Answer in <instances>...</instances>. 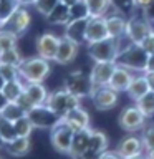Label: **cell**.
<instances>
[{"label": "cell", "mask_w": 154, "mask_h": 159, "mask_svg": "<svg viewBox=\"0 0 154 159\" xmlns=\"http://www.w3.org/2000/svg\"><path fill=\"white\" fill-rule=\"evenodd\" d=\"M147 58H149V53L141 45L129 42L124 47L121 45V50H119V53L116 57V65L131 70L134 73H144L146 71Z\"/></svg>", "instance_id": "1"}, {"label": "cell", "mask_w": 154, "mask_h": 159, "mask_svg": "<svg viewBox=\"0 0 154 159\" xmlns=\"http://www.w3.org/2000/svg\"><path fill=\"white\" fill-rule=\"evenodd\" d=\"M18 73H20V80L23 83H30V81L43 83L52 73V66H50L48 60L37 55V57L25 58L22 65L18 66Z\"/></svg>", "instance_id": "2"}, {"label": "cell", "mask_w": 154, "mask_h": 159, "mask_svg": "<svg viewBox=\"0 0 154 159\" xmlns=\"http://www.w3.org/2000/svg\"><path fill=\"white\" fill-rule=\"evenodd\" d=\"M45 104L52 108L60 118H65L71 109L79 106V98L75 96L73 93H70L68 89L63 86V88H58V89H55V91L50 93Z\"/></svg>", "instance_id": "3"}, {"label": "cell", "mask_w": 154, "mask_h": 159, "mask_svg": "<svg viewBox=\"0 0 154 159\" xmlns=\"http://www.w3.org/2000/svg\"><path fill=\"white\" fill-rule=\"evenodd\" d=\"M121 40L123 38H106L96 43L88 45V57L96 61H116V57L121 50Z\"/></svg>", "instance_id": "4"}, {"label": "cell", "mask_w": 154, "mask_h": 159, "mask_svg": "<svg viewBox=\"0 0 154 159\" xmlns=\"http://www.w3.org/2000/svg\"><path fill=\"white\" fill-rule=\"evenodd\" d=\"M154 32L151 20L146 17V13H131L128 17L126 23V37L129 42L133 43H141L147 35H151Z\"/></svg>", "instance_id": "5"}, {"label": "cell", "mask_w": 154, "mask_h": 159, "mask_svg": "<svg viewBox=\"0 0 154 159\" xmlns=\"http://www.w3.org/2000/svg\"><path fill=\"white\" fill-rule=\"evenodd\" d=\"M73 136H75L73 128L70 126L63 118L50 129V143H52V146L55 148V151L60 152V154H70Z\"/></svg>", "instance_id": "6"}, {"label": "cell", "mask_w": 154, "mask_h": 159, "mask_svg": "<svg viewBox=\"0 0 154 159\" xmlns=\"http://www.w3.org/2000/svg\"><path fill=\"white\" fill-rule=\"evenodd\" d=\"M65 88L81 99V98L91 96L94 84L91 81L89 73L83 71V70H76V71H71L66 75V78H65Z\"/></svg>", "instance_id": "7"}, {"label": "cell", "mask_w": 154, "mask_h": 159, "mask_svg": "<svg viewBox=\"0 0 154 159\" xmlns=\"http://www.w3.org/2000/svg\"><path fill=\"white\" fill-rule=\"evenodd\" d=\"M146 121H147V118L139 111V108L136 106V104L123 108L121 113H119V116H118L119 126H121L126 133H139V131H143V128L147 124Z\"/></svg>", "instance_id": "8"}, {"label": "cell", "mask_w": 154, "mask_h": 159, "mask_svg": "<svg viewBox=\"0 0 154 159\" xmlns=\"http://www.w3.org/2000/svg\"><path fill=\"white\" fill-rule=\"evenodd\" d=\"M27 116L30 118V121H32L35 129H48V131L61 119L47 104H37V106H33L27 113Z\"/></svg>", "instance_id": "9"}, {"label": "cell", "mask_w": 154, "mask_h": 159, "mask_svg": "<svg viewBox=\"0 0 154 159\" xmlns=\"http://www.w3.org/2000/svg\"><path fill=\"white\" fill-rule=\"evenodd\" d=\"M118 96L119 93L116 89H113L109 84H103V86H94L89 98L98 111H109L118 104Z\"/></svg>", "instance_id": "10"}, {"label": "cell", "mask_w": 154, "mask_h": 159, "mask_svg": "<svg viewBox=\"0 0 154 159\" xmlns=\"http://www.w3.org/2000/svg\"><path fill=\"white\" fill-rule=\"evenodd\" d=\"M119 156L123 159L126 157H134V156H141L144 154V144H143V139L141 136H138L136 133H129L126 136H123L119 139L116 149H114Z\"/></svg>", "instance_id": "11"}, {"label": "cell", "mask_w": 154, "mask_h": 159, "mask_svg": "<svg viewBox=\"0 0 154 159\" xmlns=\"http://www.w3.org/2000/svg\"><path fill=\"white\" fill-rule=\"evenodd\" d=\"M58 45H60V37H57L55 33L45 32L35 42L37 55L48 60V61H55V57H57V52H58Z\"/></svg>", "instance_id": "12"}, {"label": "cell", "mask_w": 154, "mask_h": 159, "mask_svg": "<svg viewBox=\"0 0 154 159\" xmlns=\"http://www.w3.org/2000/svg\"><path fill=\"white\" fill-rule=\"evenodd\" d=\"M106 38H109V32L104 17H89L86 25V45L101 42Z\"/></svg>", "instance_id": "13"}, {"label": "cell", "mask_w": 154, "mask_h": 159, "mask_svg": "<svg viewBox=\"0 0 154 159\" xmlns=\"http://www.w3.org/2000/svg\"><path fill=\"white\" fill-rule=\"evenodd\" d=\"M32 25V17H30V12L27 10V7H20L17 12L13 13V17L7 22V25L2 28H7L10 32H13L17 37H22L23 33H27V30Z\"/></svg>", "instance_id": "14"}, {"label": "cell", "mask_w": 154, "mask_h": 159, "mask_svg": "<svg viewBox=\"0 0 154 159\" xmlns=\"http://www.w3.org/2000/svg\"><path fill=\"white\" fill-rule=\"evenodd\" d=\"M114 68H116V61H96L94 63L91 71H89V76H91V81L94 86L108 84L114 73Z\"/></svg>", "instance_id": "15"}, {"label": "cell", "mask_w": 154, "mask_h": 159, "mask_svg": "<svg viewBox=\"0 0 154 159\" xmlns=\"http://www.w3.org/2000/svg\"><path fill=\"white\" fill-rule=\"evenodd\" d=\"M78 50H79V45L63 35L60 38V45H58V52H57V57H55V61L58 65H70L78 57Z\"/></svg>", "instance_id": "16"}, {"label": "cell", "mask_w": 154, "mask_h": 159, "mask_svg": "<svg viewBox=\"0 0 154 159\" xmlns=\"http://www.w3.org/2000/svg\"><path fill=\"white\" fill-rule=\"evenodd\" d=\"M104 20H106L109 37L111 38H124V35H126V23H128L126 15L113 10V12H109L104 17Z\"/></svg>", "instance_id": "17"}, {"label": "cell", "mask_w": 154, "mask_h": 159, "mask_svg": "<svg viewBox=\"0 0 154 159\" xmlns=\"http://www.w3.org/2000/svg\"><path fill=\"white\" fill-rule=\"evenodd\" d=\"M89 18H78V20H70L65 25V37L73 40L78 45L86 43V25Z\"/></svg>", "instance_id": "18"}, {"label": "cell", "mask_w": 154, "mask_h": 159, "mask_svg": "<svg viewBox=\"0 0 154 159\" xmlns=\"http://www.w3.org/2000/svg\"><path fill=\"white\" fill-rule=\"evenodd\" d=\"M134 78V71H131V70L124 68V66H119V65H116V68H114V73L111 80H109V86H111L113 89H116L118 93H123L126 91L129 83L133 81Z\"/></svg>", "instance_id": "19"}, {"label": "cell", "mask_w": 154, "mask_h": 159, "mask_svg": "<svg viewBox=\"0 0 154 159\" xmlns=\"http://www.w3.org/2000/svg\"><path fill=\"white\" fill-rule=\"evenodd\" d=\"M63 119L73 128L75 133L83 131V129H88L89 128V114H88V111L81 106V104H79L78 108L71 109V111H70Z\"/></svg>", "instance_id": "20"}, {"label": "cell", "mask_w": 154, "mask_h": 159, "mask_svg": "<svg viewBox=\"0 0 154 159\" xmlns=\"http://www.w3.org/2000/svg\"><path fill=\"white\" fill-rule=\"evenodd\" d=\"M3 149H5V152L12 157H23V156H27L30 152V149H32V141H30V138L17 136L10 143L3 144Z\"/></svg>", "instance_id": "21"}, {"label": "cell", "mask_w": 154, "mask_h": 159, "mask_svg": "<svg viewBox=\"0 0 154 159\" xmlns=\"http://www.w3.org/2000/svg\"><path fill=\"white\" fill-rule=\"evenodd\" d=\"M25 94L30 98L35 106L37 104H45L48 99V89L43 86V83H38V81H30V83H25Z\"/></svg>", "instance_id": "22"}, {"label": "cell", "mask_w": 154, "mask_h": 159, "mask_svg": "<svg viewBox=\"0 0 154 159\" xmlns=\"http://www.w3.org/2000/svg\"><path fill=\"white\" fill-rule=\"evenodd\" d=\"M151 89H149V84H147V80L144 76V73H138L134 75L133 81L129 83V86L126 89V93L129 94V98L133 99V101H136L139 99L141 96H144L146 93H149Z\"/></svg>", "instance_id": "23"}, {"label": "cell", "mask_w": 154, "mask_h": 159, "mask_svg": "<svg viewBox=\"0 0 154 159\" xmlns=\"http://www.w3.org/2000/svg\"><path fill=\"white\" fill-rule=\"evenodd\" d=\"M89 134H91V128L75 133L73 143H71V149H70V156H71L73 159L76 157V156H79L81 152H84V151L88 149V144H89Z\"/></svg>", "instance_id": "24"}, {"label": "cell", "mask_w": 154, "mask_h": 159, "mask_svg": "<svg viewBox=\"0 0 154 159\" xmlns=\"http://www.w3.org/2000/svg\"><path fill=\"white\" fill-rule=\"evenodd\" d=\"M109 146V139L103 131L99 129H91V134H89V144L86 151H93L98 154H103Z\"/></svg>", "instance_id": "25"}, {"label": "cell", "mask_w": 154, "mask_h": 159, "mask_svg": "<svg viewBox=\"0 0 154 159\" xmlns=\"http://www.w3.org/2000/svg\"><path fill=\"white\" fill-rule=\"evenodd\" d=\"M45 18L50 25H66L70 22V7L60 2Z\"/></svg>", "instance_id": "26"}, {"label": "cell", "mask_w": 154, "mask_h": 159, "mask_svg": "<svg viewBox=\"0 0 154 159\" xmlns=\"http://www.w3.org/2000/svg\"><path fill=\"white\" fill-rule=\"evenodd\" d=\"M23 91H25V83L20 78L5 81L3 88H2V93H3V96L7 98V101H17V99L23 94Z\"/></svg>", "instance_id": "27"}, {"label": "cell", "mask_w": 154, "mask_h": 159, "mask_svg": "<svg viewBox=\"0 0 154 159\" xmlns=\"http://www.w3.org/2000/svg\"><path fill=\"white\" fill-rule=\"evenodd\" d=\"M89 17H106L111 10V0H84Z\"/></svg>", "instance_id": "28"}, {"label": "cell", "mask_w": 154, "mask_h": 159, "mask_svg": "<svg viewBox=\"0 0 154 159\" xmlns=\"http://www.w3.org/2000/svg\"><path fill=\"white\" fill-rule=\"evenodd\" d=\"M20 7L18 0H0V27H5Z\"/></svg>", "instance_id": "29"}, {"label": "cell", "mask_w": 154, "mask_h": 159, "mask_svg": "<svg viewBox=\"0 0 154 159\" xmlns=\"http://www.w3.org/2000/svg\"><path fill=\"white\" fill-rule=\"evenodd\" d=\"M0 116L5 118V119H8V121H12V123H15L17 119L27 116V111H25V109L20 106L17 101H8L7 104H5V106L2 108V111H0Z\"/></svg>", "instance_id": "30"}, {"label": "cell", "mask_w": 154, "mask_h": 159, "mask_svg": "<svg viewBox=\"0 0 154 159\" xmlns=\"http://www.w3.org/2000/svg\"><path fill=\"white\" fill-rule=\"evenodd\" d=\"M134 104L139 108V111H141L147 119L154 118V91L146 93L144 96H141L139 99H136V101H134Z\"/></svg>", "instance_id": "31"}, {"label": "cell", "mask_w": 154, "mask_h": 159, "mask_svg": "<svg viewBox=\"0 0 154 159\" xmlns=\"http://www.w3.org/2000/svg\"><path fill=\"white\" fill-rule=\"evenodd\" d=\"M17 138V131H15V124L8 119L0 116V143L7 144L12 139Z\"/></svg>", "instance_id": "32"}, {"label": "cell", "mask_w": 154, "mask_h": 159, "mask_svg": "<svg viewBox=\"0 0 154 159\" xmlns=\"http://www.w3.org/2000/svg\"><path fill=\"white\" fill-rule=\"evenodd\" d=\"M23 57L20 53V50L17 47L8 48V50H0V61L2 63H8V65H15V66H20L23 61Z\"/></svg>", "instance_id": "33"}, {"label": "cell", "mask_w": 154, "mask_h": 159, "mask_svg": "<svg viewBox=\"0 0 154 159\" xmlns=\"http://www.w3.org/2000/svg\"><path fill=\"white\" fill-rule=\"evenodd\" d=\"M13 124H15L17 136H23V138H30V136H32V133H33V129H35L28 116H23V118L17 119Z\"/></svg>", "instance_id": "34"}, {"label": "cell", "mask_w": 154, "mask_h": 159, "mask_svg": "<svg viewBox=\"0 0 154 159\" xmlns=\"http://www.w3.org/2000/svg\"><path fill=\"white\" fill-rule=\"evenodd\" d=\"M111 7L113 10L123 13V15H131L136 8V0H111Z\"/></svg>", "instance_id": "35"}, {"label": "cell", "mask_w": 154, "mask_h": 159, "mask_svg": "<svg viewBox=\"0 0 154 159\" xmlns=\"http://www.w3.org/2000/svg\"><path fill=\"white\" fill-rule=\"evenodd\" d=\"M18 37L7 28H0V50H8L17 47Z\"/></svg>", "instance_id": "36"}, {"label": "cell", "mask_w": 154, "mask_h": 159, "mask_svg": "<svg viewBox=\"0 0 154 159\" xmlns=\"http://www.w3.org/2000/svg\"><path fill=\"white\" fill-rule=\"evenodd\" d=\"M78 18H89V12L84 0H78L70 7V20H78Z\"/></svg>", "instance_id": "37"}, {"label": "cell", "mask_w": 154, "mask_h": 159, "mask_svg": "<svg viewBox=\"0 0 154 159\" xmlns=\"http://www.w3.org/2000/svg\"><path fill=\"white\" fill-rule=\"evenodd\" d=\"M141 139H143V144H144V149H146V151L154 149V123H147L146 126L143 128Z\"/></svg>", "instance_id": "38"}, {"label": "cell", "mask_w": 154, "mask_h": 159, "mask_svg": "<svg viewBox=\"0 0 154 159\" xmlns=\"http://www.w3.org/2000/svg\"><path fill=\"white\" fill-rule=\"evenodd\" d=\"M0 75L3 76L5 81L20 78L18 66H15V65H8V63H2V61H0Z\"/></svg>", "instance_id": "39"}, {"label": "cell", "mask_w": 154, "mask_h": 159, "mask_svg": "<svg viewBox=\"0 0 154 159\" xmlns=\"http://www.w3.org/2000/svg\"><path fill=\"white\" fill-rule=\"evenodd\" d=\"M58 3H60V0H37L35 8H37L38 13H42L43 17H47V15L52 12Z\"/></svg>", "instance_id": "40"}, {"label": "cell", "mask_w": 154, "mask_h": 159, "mask_svg": "<svg viewBox=\"0 0 154 159\" xmlns=\"http://www.w3.org/2000/svg\"><path fill=\"white\" fill-rule=\"evenodd\" d=\"M139 45H141V47H143L144 50H146V52H147L149 55L154 53V32H152L151 35H147V37L144 38Z\"/></svg>", "instance_id": "41"}, {"label": "cell", "mask_w": 154, "mask_h": 159, "mask_svg": "<svg viewBox=\"0 0 154 159\" xmlns=\"http://www.w3.org/2000/svg\"><path fill=\"white\" fill-rule=\"evenodd\" d=\"M17 103L20 104V106H22L23 109H25V111H30V109H32L33 106H35V104L32 103V101H30V98L27 96V94H25V91H23V94H22V96H20L18 99H17Z\"/></svg>", "instance_id": "42"}, {"label": "cell", "mask_w": 154, "mask_h": 159, "mask_svg": "<svg viewBox=\"0 0 154 159\" xmlns=\"http://www.w3.org/2000/svg\"><path fill=\"white\" fill-rule=\"evenodd\" d=\"M75 159H101V154L93 152V151H84V152L79 154V156H76Z\"/></svg>", "instance_id": "43"}, {"label": "cell", "mask_w": 154, "mask_h": 159, "mask_svg": "<svg viewBox=\"0 0 154 159\" xmlns=\"http://www.w3.org/2000/svg\"><path fill=\"white\" fill-rule=\"evenodd\" d=\"M154 0H136V8L141 10V12H144V10H147L149 7L152 5Z\"/></svg>", "instance_id": "44"}, {"label": "cell", "mask_w": 154, "mask_h": 159, "mask_svg": "<svg viewBox=\"0 0 154 159\" xmlns=\"http://www.w3.org/2000/svg\"><path fill=\"white\" fill-rule=\"evenodd\" d=\"M101 159H123L116 151H109V149H106L103 154H101Z\"/></svg>", "instance_id": "45"}, {"label": "cell", "mask_w": 154, "mask_h": 159, "mask_svg": "<svg viewBox=\"0 0 154 159\" xmlns=\"http://www.w3.org/2000/svg\"><path fill=\"white\" fill-rule=\"evenodd\" d=\"M144 76H146V80H147L149 89L154 91V71H144Z\"/></svg>", "instance_id": "46"}, {"label": "cell", "mask_w": 154, "mask_h": 159, "mask_svg": "<svg viewBox=\"0 0 154 159\" xmlns=\"http://www.w3.org/2000/svg\"><path fill=\"white\" fill-rule=\"evenodd\" d=\"M144 13H146V17L151 20V23L154 25V2H152V5H151L147 10H144Z\"/></svg>", "instance_id": "47"}, {"label": "cell", "mask_w": 154, "mask_h": 159, "mask_svg": "<svg viewBox=\"0 0 154 159\" xmlns=\"http://www.w3.org/2000/svg\"><path fill=\"white\" fill-rule=\"evenodd\" d=\"M146 71H154V53H151V55H149V58H147Z\"/></svg>", "instance_id": "48"}, {"label": "cell", "mask_w": 154, "mask_h": 159, "mask_svg": "<svg viewBox=\"0 0 154 159\" xmlns=\"http://www.w3.org/2000/svg\"><path fill=\"white\" fill-rule=\"evenodd\" d=\"M18 3L22 5V7H28V5H35L37 0H18Z\"/></svg>", "instance_id": "49"}, {"label": "cell", "mask_w": 154, "mask_h": 159, "mask_svg": "<svg viewBox=\"0 0 154 159\" xmlns=\"http://www.w3.org/2000/svg\"><path fill=\"white\" fill-rule=\"evenodd\" d=\"M7 103H8V101H7V98H5V96H3V93L0 91V111H2V108H3Z\"/></svg>", "instance_id": "50"}, {"label": "cell", "mask_w": 154, "mask_h": 159, "mask_svg": "<svg viewBox=\"0 0 154 159\" xmlns=\"http://www.w3.org/2000/svg\"><path fill=\"white\" fill-rule=\"evenodd\" d=\"M144 157L146 159H154V149H149V151L144 152Z\"/></svg>", "instance_id": "51"}, {"label": "cell", "mask_w": 154, "mask_h": 159, "mask_svg": "<svg viewBox=\"0 0 154 159\" xmlns=\"http://www.w3.org/2000/svg\"><path fill=\"white\" fill-rule=\"evenodd\" d=\"M60 2L65 3V5H68V7H71V5H73V3H76L78 0H60Z\"/></svg>", "instance_id": "52"}, {"label": "cell", "mask_w": 154, "mask_h": 159, "mask_svg": "<svg viewBox=\"0 0 154 159\" xmlns=\"http://www.w3.org/2000/svg\"><path fill=\"white\" fill-rule=\"evenodd\" d=\"M3 84H5V80H3V76H2V75H0V91H2Z\"/></svg>", "instance_id": "53"}, {"label": "cell", "mask_w": 154, "mask_h": 159, "mask_svg": "<svg viewBox=\"0 0 154 159\" xmlns=\"http://www.w3.org/2000/svg\"><path fill=\"white\" fill-rule=\"evenodd\" d=\"M126 159H146V157H144V154H141V156H134V157H126Z\"/></svg>", "instance_id": "54"}, {"label": "cell", "mask_w": 154, "mask_h": 159, "mask_svg": "<svg viewBox=\"0 0 154 159\" xmlns=\"http://www.w3.org/2000/svg\"><path fill=\"white\" fill-rule=\"evenodd\" d=\"M152 28H154V25H152Z\"/></svg>", "instance_id": "55"}, {"label": "cell", "mask_w": 154, "mask_h": 159, "mask_svg": "<svg viewBox=\"0 0 154 159\" xmlns=\"http://www.w3.org/2000/svg\"><path fill=\"white\" fill-rule=\"evenodd\" d=\"M0 28H2V27H0Z\"/></svg>", "instance_id": "56"}, {"label": "cell", "mask_w": 154, "mask_h": 159, "mask_svg": "<svg viewBox=\"0 0 154 159\" xmlns=\"http://www.w3.org/2000/svg\"><path fill=\"white\" fill-rule=\"evenodd\" d=\"M0 159H2V157H0Z\"/></svg>", "instance_id": "57"}]
</instances>
